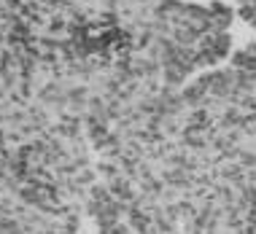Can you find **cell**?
I'll use <instances>...</instances> for the list:
<instances>
[{
  "mask_svg": "<svg viewBox=\"0 0 256 234\" xmlns=\"http://www.w3.org/2000/svg\"><path fill=\"white\" fill-rule=\"evenodd\" d=\"M238 8H240V16L251 27H256V0H238Z\"/></svg>",
  "mask_w": 256,
  "mask_h": 234,
  "instance_id": "obj_1",
  "label": "cell"
}]
</instances>
